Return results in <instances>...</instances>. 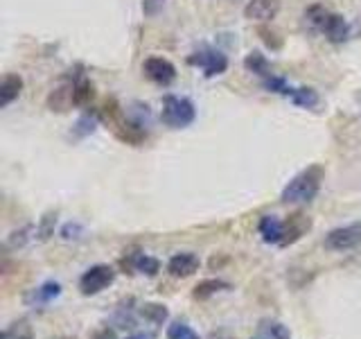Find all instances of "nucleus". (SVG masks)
<instances>
[{
  "mask_svg": "<svg viewBox=\"0 0 361 339\" xmlns=\"http://www.w3.org/2000/svg\"><path fill=\"white\" fill-rule=\"evenodd\" d=\"M325 179V170L321 165H310L302 172H298L289 184L282 188L280 201L285 203H310L316 199V195L321 192Z\"/></svg>",
  "mask_w": 361,
  "mask_h": 339,
  "instance_id": "obj_1",
  "label": "nucleus"
},
{
  "mask_svg": "<svg viewBox=\"0 0 361 339\" xmlns=\"http://www.w3.org/2000/svg\"><path fill=\"white\" fill-rule=\"evenodd\" d=\"M195 118H197V109L192 105V100L183 95H165L161 120L169 129H185L195 122Z\"/></svg>",
  "mask_w": 361,
  "mask_h": 339,
  "instance_id": "obj_2",
  "label": "nucleus"
},
{
  "mask_svg": "<svg viewBox=\"0 0 361 339\" xmlns=\"http://www.w3.org/2000/svg\"><path fill=\"white\" fill-rule=\"evenodd\" d=\"M323 246L332 254L361 251V222H353L345 226H336L325 235Z\"/></svg>",
  "mask_w": 361,
  "mask_h": 339,
  "instance_id": "obj_3",
  "label": "nucleus"
},
{
  "mask_svg": "<svg viewBox=\"0 0 361 339\" xmlns=\"http://www.w3.org/2000/svg\"><path fill=\"white\" fill-rule=\"evenodd\" d=\"M116 282V269L111 265H93L79 276V292L84 297H95V294L109 290Z\"/></svg>",
  "mask_w": 361,
  "mask_h": 339,
  "instance_id": "obj_4",
  "label": "nucleus"
},
{
  "mask_svg": "<svg viewBox=\"0 0 361 339\" xmlns=\"http://www.w3.org/2000/svg\"><path fill=\"white\" fill-rule=\"evenodd\" d=\"M188 64L201 68L206 77H217L228 68V56L219 50H199L188 56Z\"/></svg>",
  "mask_w": 361,
  "mask_h": 339,
  "instance_id": "obj_5",
  "label": "nucleus"
},
{
  "mask_svg": "<svg viewBox=\"0 0 361 339\" xmlns=\"http://www.w3.org/2000/svg\"><path fill=\"white\" fill-rule=\"evenodd\" d=\"M142 73L149 82L158 86H169L176 79V66L165 56H147L142 64Z\"/></svg>",
  "mask_w": 361,
  "mask_h": 339,
  "instance_id": "obj_6",
  "label": "nucleus"
},
{
  "mask_svg": "<svg viewBox=\"0 0 361 339\" xmlns=\"http://www.w3.org/2000/svg\"><path fill=\"white\" fill-rule=\"evenodd\" d=\"M201 267V260L192 251H178L167 260V274L174 278H190L195 276Z\"/></svg>",
  "mask_w": 361,
  "mask_h": 339,
  "instance_id": "obj_7",
  "label": "nucleus"
},
{
  "mask_svg": "<svg viewBox=\"0 0 361 339\" xmlns=\"http://www.w3.org/2000/svg\"><path fill=\"white\" fill-rule=\"evenodd\" d=\"M278 14H280V0H248L244 7V16L257 23H269Z\"/></svg>",
  "mask_w": 361,
  "mask_h": 339,
  "instance_id": "obj_8",
  "label": "nucleus"
},
{
  "mask_svg": "<svg viewBox=\"0 0 361 339\" xmlns=\"http://www.w3.org/2000/svg\"><path fill=\"white\" fill-rule=\"evenodd\" d=\"M310 229H312V220L307 218V215H302V213L289 215V218L285 220V237H282L280 246L285 249V246L296 244Z\"/></svg>",
  "mask_w": 361,
  "mask_h": 339,
  "instance_id": "obj_9",
  "label": "nucleus"
},
{
  "mask_svg": "<svg viewBox=\"0 0 361 339\" xmlns=\"http://www.w3.org/2000/svg\"><path fill=\"white\" fill-rule=\"evenodd\" d=\"M61 297V282L56 280H45L41 282L39 287H34L27 297H25V303L30 308H43V305L52 303L54 299Z\"/></svg>",
  "mask_w": 361,
  "mask_h": 339,
  "instance_id": "obj_10",
  "label": "nucleus"
},
{
  "mask_svg": "<svg viewBox=\"0 0 361 339\" xmlns=\"http://www.w3.org/2000/svg\"><path fill=\"white\" fill-rule=\"evenodd\" d=\"M122 265H124V269L138 271V274H142V276H156L158 271H161V260L149 256V254H142V251H135L129 258H124Z\"/></svg>",
  "mask_w": 361,
  "mask_h": 339,
  "instance_id": "obj_11",
  "label": "nucleus"
},
{
  "mask_svg": "<svg viewBox=\"0 0 361 339\" xmlns=\"http://www.w3.org/2000/svg\"><path fill=\"white\" fill-rule=\"evenodd\" d=\"M257 231L262 235V240L267 244H278L282 242V237H285V222L278 220L276 215H264L262 220L257 224Z\"/></svg>",
  "mask_w": 361,
  "mask_h": 339,
  "instance_id": "obj_12",
  "label": "nucleus"
},
{
  "mask_svg": "<svg viewBox=\"0 0 361 339\" xmlns=\"http://www.w3.org/2000/svg\"><path fill=\"white\" fill-rule=\"evenodd\" d=\"M321 32L327 37V41L343 43L348 39V34H350V28H348V23H345V18L341 14H327Z\"/></svg>",
  "mask_w": 361,
  "mask_h": 339,
  "instance_id": "obj_13",
  "label": "nucleus"
},
{
  "mask_svg": "<svg viewBox=\"0 0 361 339\" xmlns=\"http://www.w3.org/2000/svg\"><path fill=\"white\" fill-rule=\"evenodd\" d=\"M231 287H233L231 282L224 280V278H206V280L197 282V287L192 290V299H195V301H208V299L214 297V294L228 292Z\"/></svg>",
  "mask_w": 361,
  "mask_h": 339,
  "instance_id": "obj_14",
  "label": "nucleus"
},
{
  "mask_svg": "<svg viewBox=\"0 0 361 339\" xmlns=\"http://www.w3.org/2000/svg\"><path fill=\"white\" fill-rule=\"evenodd\" d=\"M20 90H23V77L14 75V73H7L3 77V84H0V105L9 107L11 102L18 100Z\"/></svg>",
  "mask_w": 361,
  "mask_h": 339,
  "instance_id": "obj_15",
  "label": "nucleus"
},
{
  "mask_svg": "<svg viewBox=\"0 0 361 339\" xmlns=\"http://www.w3.org/2000/svg\"><path fill=\"white\" fill-rule=\"evenodd\" d=\"M138 314H140V319H145V323H149V326H163L169 319V310L163 303H145L140 305Z\"/></svg>",
  "mask_w": 361,
  "mask_h": 339,
  "instance_id": "obj_16",
  "label": "nucleus"
},
{
  "mask_svg": "<svg viewBox=\"0 0 361 339\" xmlns=\"http://www.w3.org/2000/svg\"><path fill=\"white\" fill-rule=\"evenodd\" d=\"M3 339H34V328H32L30 319L20 316V319H14L11 323H7L3 331Z\"/></svg>",
  "mask_w": 361,
  "mask_h": 339,
  "instance_id": "obj_17",
  "label": "nucleus"
},
{
  "mask_svg": "<svg viewBox=\"0 0 361 339\" xmlns=\"http://www.w3.org/2000/svg\"><path fill=\"white\" fill-rule=\"evenodd\" d=\"M244 68H246L248 73L259 75L262 79H267L269 75H274V73H271V68H269L267 56L262 52H248L246 59H244Z\"/></svg>",
  "mask_w": 361,
  "mask_h": 339,
  "instance_id": "obj_18",
  "label": "nucleus"
},
{
  "mask_svg": "<svg viewBox=\"0 0 361 339\" xmlns=\"http://www.w3.org/2000/svg\"><path fill=\"white\" fill-rule=\"evenodd\" d=\"M289 97H291L293 105L302 107V109H314L321 102L319 93H316L314 88H291Z\"/></svg>",
  "mask_w": 361,
  "mask_h": 339,
  "instance_id": "obj_19",
  "label": "nucleus"
},
{
  "mask_svg": "<svg viewBox=\"0 0 361 339\" xmlns=\"http://www.w3.org/2000/svg\"><path fill=\"white\" fill-rule=\"evenodd\" d=\"M48 105H50L52 111H68V109H71L75 105V100H73V84L66 86V88H56L54 93L50 95Z\"/></svg>",
  "mask_w": 361,
  "mask_h": 339,
  "instance_id": "obj_20",
  "label": "nucleus"
},
{
  "mask_svg": "<svg viewBox=\"0 0 361 339\" xmlns=\"http://www.w3.org/2000/svg\"><path fill=\"white\" fill-rule=\"evenodd\" d=\"M95 95V88L93 84L88 82V79H77L73 84V100H75V107H86L90 100Z\"/></svg>",
  "mask_w": 361,
  "mask_h": 339,
  "instance_id": "obj_21",
  "label": "nucleus"
},
{
  "mask_svg": "<svg viewBox=\"0 0 361 339\" xmlns=\"http://www.w3.org/2000/svg\"><path fill=\"white\" fill-rule=\"evenodd\" d=\"M167 339H201L199 333L185 321H172L167 326Z\"/></svg>",
  "mask_w": 361,
  "mask_h": 339,
  "instance_id": "obj_22",
  "label": "nucleus"
},
{
  "mask_svg": "<svg viewBox=\"0 0 361 339\" xmlns=\"http://www.w3.org/2000/svg\"><path fill=\"white\" fill-rule=\"evenodd\" d=\"M259 331H262L269 339H291L289 328L280 321H274V319H264L262 326H259Z\"/></svg>",
  "mask_w": 361,
  "mask_h": 339,
  "instance_id": "obj_23",
  "label": "nucleus"
},
{
  "mask_svg": "<svg viewBox=\"0 0 361 339\" xmlns=\"http://www.w3.org/2000/svg\"><path fill=\"white\" fill-rule=\"evenodd\" d=\"M32 233H34V226H23V229L18 231H11L7 235V240H5V246L7 249H20V246H25L30 240H32Z\"/></svg>",
  "mask_w": 361,
  "mask_h": 339,
  "instance_id": "obj_24",
  "label": "nucleus"
},
{
  "mask_svg": "<svg viewBox=\"0 0 361 339\" xmlns=\"http://www.w3.org/2000/svg\"><path fill=\"white\" fill-rule=\"evenodd\" d=\"M54 226H56V213H45L39 222V226H37V240L48 242L54 235Z\"/></svg>",
  "mask_w": 361,
  "mask_h": 339,
  "instance_id": "obj_25",
  "label": "nucleus"
},
{
  "mask_svg": "<svg viewBox=\"0 0 361 339\" xmlns=\"http://www.w3.org/2000/svg\"><path fill=\"white\" fill-rule=\"evenodd\" d=\"M327 11L325 7H321V5H312L307 11H305V20L310 23L312 25V30H319L321 32V28H323V23H325V18H327Z\"/></svg>",
  "mask_w": 361,
  "mask_h": 339,
  "instance_id": "obj_26",
  "label": "nucleus"
},
{
  "mask_svg": "<svg viewBox=\"0 0 361 339\" xmlns=\"http://www.w3.org/2000/svg\"><path fill=\"white\" fill-rule=\"evenodd\" d=\"M264 86L269 90H274V93H282V95H289L291 93V88L287 86V82L282 77H278V75H269L264 79Z\"/></svg>",
  "mask_w": 361,
  "mask_h": 339,
  "instance_id": "obj_27",
  "label": "nucleus"
},
{
  "mask_svg": "<svg viewBox=\"0 0 361 339\" xmlns=\"http://www.w3.org/2000/svg\"><path fill=\"white\" fill-rule=\"evenodd\" d=\"M257 34H259V37H262V41L269 45L271 50H278L280 45H282V39L278 37V32L269 30L267 25H259V28H257Z\"/></svg>",
  "mask_w": 361,
  "mask_h": 339,
  "instance_id": "obj_28",
  "label": "nucleus"
},
{
  "mask_svg": "<svg viewBox=\"0 0 361 339\" xmlns=\"http://www.w3.org/2000/svg\"><path fill=\"white\" fill-rule=\"evenodd\" d=\"M84 235V226L82 224H73V222H68L63 229H61V237L63 240H79V237Z\"/></svg>",
  "mask_w": 361,
  "mask_h": 339,
  "instance_id": "obj_29",
  "label": "nucleus"
},
{
  "mask_svg": "<svg viewBox=\"0 0 361 339\" xmlns=\"http://www.w3.org/2000/svg\"><path fill=\"white\" fill-rule=\"evenodd\" d=\"M88 339H120V337H118V333H116V331H113V328L104 326V328H97V331L90 333V337H88Z\"/></svg>",
  "mask_w": 361,
  "mask_h": 339,
  "instance_id": "obj_30",
  "label": "nucleus"
},
{
  "mask_svg": "<svg viewBox=\"0 0 361 339\" xmlns=\"http://www.w3.org/2000/svg\"><path fill=\"white\" fill-rule=\"evenodd\" d=\"M127 339H147V337L145 335H129Z\"/></svg>",
  "mask_w": 361,
  "mask_h": 339,
  "instance_id": "obj_31",
  "label": "nucleus"
},
{
  "mask_svg": "<svg viewBox=\"0 0 361 339\" xmlns=\"http://www.w3.org/2000/svg\"><path fill=\"white\" fill-rule=\"evenodd\" d=\"M50 339H75V337H63V335H61V337H50Z\"/></svg>",
  "mask_w": 361,
  "mask_h": 339,
  "instance_id": "obj_32",
  "label": "nucleus"
}]
</instances>
